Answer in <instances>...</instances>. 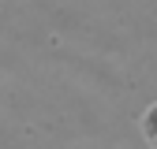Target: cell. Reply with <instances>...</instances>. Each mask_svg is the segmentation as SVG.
Returning a JSON list of instances; mask_svg holds the SVG:
<instances>
[{"instance_id": "obj_1", "label": "cell", "mask_w": 157, "mask_h": 149, "mask_svg": "<svg viewBox=\"0 0 157 149\" xmlns=\"http://www.w3.org/2000/svg\"><path fill=\"white\" fill-rule=\"evenodd\" d=\"M139 127H142V138H146V142L153 145V142H157V101H153V104H150V108L142 112Z\"/></svg>"}, {"instance_id": "obj_2", "label": "cell", "mask_w": 157, "mask_h": 149, "mask_svg": "<svg viewBox=\"0 0 157 149\" xmlns=\"http://www.w3.org/2000/svg\"><path fill=\"white\" fill-rule=\"evenodd\" d=\"M153 149H157V142H153Z\"/></svg>"}]
</instances>
